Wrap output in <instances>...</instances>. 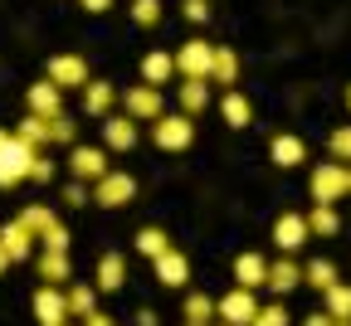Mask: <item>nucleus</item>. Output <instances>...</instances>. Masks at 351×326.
I'll use <instances>...</instances> for the list:
<instances>
[{
    "instance_id": "50",
    "label": "nucleus",
    "mask_w": 351,
    "mask_h": 326,
    "mask_svg": "<svg viewBox=\"0 0 351 326\" xmlns=\"http://www.w3.org/2000/svg\"><path fill=\"white\" fill-rule=\"evenodd\" d=\"M346 103H351V88H346Z\"/></svg>"
},
{
    "instance_id": "3",
    "label": "nucleus",
    "mask_w": 351,
    "mask_h": 326,
    "mask_svg": "<svg viewBox=\"0 0 351 326\" xmlns=\"http://www.w3.org/2000/svg\"><path fill=\"white\" fill-rule=\"evenodd\" d=\"M152 136H156L161 151H186V147L195 142V122H191L186 112H161L156 127H152Z\"/></svg>"
},
{
    "instance_id": "49",
    "label": "nucleus",
    "mask_w": 351,
    "mask_h": 326,
    "mask_svg": "<svg viewBox=\"0 0 351 326\" xmlns=\"http://www.w3.org/2000/svg\"><path fill=\"white\" fill-rule=\"evenodd\" d=\"M346 185H351V161H346Z\"/></svg>"
},
{
    "instance_id": "15",
    "label": "nucleus",
    "mask_w": 351,
    "mask_h": 326,
    "mask_svg": "<svg viewBox=\"0 0 351 326\" xmlns=\"http://www.w3.org/2000/svg\"><path fill=\"white\" fill-rule=\"evenodd\" d=\"M34 244H39V239L29 234V229H25L20 219H10V224H0V249L10 253V263H15V258H29V253H34Z\"/></svg>"
},
{
    "instance_id": "8",
    "label": "nucleus",
    "mask_w": 351,
    "mask_h": 326,
    "mask_svg": "<svg viewBox=\"0 0 351 326\" xmlns=\"http://www.w3.org/2000/svg\"><path fill=\"white\" fill-rule=\"evenodd\" d=\"M69 171H73V180L93 185V180H103L112 166H108V151H98V147H73V151H69Z\"/></svg>"
},
{
    "instance_id": "13",
    "label": "nucleus",
    "mask_w": 351,
    "mask_h": 326,
    "mask_svg": "<svg viewBox=\"0 0 351 326\" xmlns=\"http://www.w3.org/2000/svg\"><path fill=\"white\" fill-rule=\"evenodd\" d=\"M234 288H249V292L269 288V258L263 253H239L234 258Z\"/></svg>"
},
{
    "instance_id": "16",
    "label": "nucleus",
    "mask_w": 351,
    "mask_h": 326,
    "mask_svg": "<svg viewBox=\"0 0 351 326\" xmlns=\"http://www.w3.org/2000/svg\"><path fill=\"white\" fill-rule=\"evenodd\" d=\"M176 103H181L186 117L205 112V108H210V78H181V88H176Z\"/></svg>"
},
{
    "instance_id": "17",
    "label": "nucleus",
    "mask_w": 351,
    "mask_h": 326,
    "mask_svg": "<svg viewBox=\"0 0 351 326\" xmlns=\"http://www.w3.org/2000/svg\"><path fill=\"white\" fill-rule=\"evenodd\" d=\"M29 112H34V117H59V112H64V88H54L49 78L34 83V88H29Z\"/></svg>"
},
{
    "instance_id": "48",
    "label": "nucleus",
    "mask_w": 351,
    "mask_h": 326,
    "mask_svg": "<svg viewBox=\"0 0 351 326\" xmlns=\"http://www.w3.org/2000/svg\"><path fill=\"white\" fill-rule=\"evenodd\" d=\"M5 142H10V131H0V147H5Z\"/></svg>"
},
{
    "instance_id": "5",
    "label": "nucleus",
    "mask_w": 351,
    "mask_h": 326,
    "mask_svg": "<svg viewBox=\"0 0 351 326\" xmlns=\"http://www.w3.org/2000/svg\"><path fill=\"white\" fill-rule=\"evenodd\" d=\"M122 108H127L132 122H156V117L166 112V98H161V88L142 83V88H127V92H122Z\"/></svg>"
},
{
    "instance_id": "33",
    "label": "nucleus",
    "mask_w": 351,
    "mask_h": 326,
    "mask_svg": "<svg viewBox=\"0 0 351 326\" xmlns=\"http://www.w3.org/2000/svg\"><path fill=\"white\" fill-rule=\"evenodd\" d=\"M186 321H200V326H210V321H215V297H205V292H191V297H186Z\"/></svg>"
},
{
    "instance_id": "21",
    "label": "nucleus",
    "mask_w": 351,
    "mask_h": 326,
    "mask_svg": "<svg viewBox=\"0 0 351 326\" xmlns=\"http://www.w3.org/2000/svg\"><path fill=\"white\" fill-rule=\"evenodd\" d=\"M127 283V258L122 253H103L98 258V292H117Z\"/></svg>"
},
{
    "instance_id": "12",
    "label": "nucleus",
    "mask_w": 351,
    "mask_h": 326,
    "mask_svg": "<svg viewBox=\"0 0 351 326\" xmlns=\"http://www.w3.org/2000/svg\"><path fill=\"white\" fill-rule=\"evenodd\" d=\"M34 316H39V326H59V321H69V297H64L54 283H44V288L34 292Z\"/></svg>"
},
{
    "instance_id": "2",
    "label": "nucleus",
    "mask_w": 351,
    "mask_h": 326,
    "mask_svg": "<svg viewBox=\"0 0 351 326\" xmlns=\"http://www.w3.org/2000/svg\"><path fill=\"white\" fill-rule=\"evenodd\" d=\"M34 147H25L20 136L10 131V142L0 147V190H10V185H20V180H29V166H34Z\"/></svg>"
},
{
    "instance_id": "11",
    "label": "nucleus",
    "mask_w": 351,
    "mask_h": 326,
    "mask_svg": "<svg viewBox=\"0 0 351 326\" xmlns=\"http://www.w3.org/2000/svg\"><path fill=\"white\" fill-rule=\"evenodd\" d=\"M152 263H156V283H161V288H186V283H191V258L176 249V244H171L161 258H152Z\"/></svg>"
},
{
    "instance_id": "37",
    "label": "nucleus",
    "mask_w": 351,
    "mask_h": 326,
    "mask_svg": "<svg viewBox=\"0 0 351 326\" xmlns=\"http://www.w3.org/2000/svg\"><path fill=\"white\" fill-rule=\"evenodd\" d=\"M249 326H293V321H288V307L269 302V307H258V316H254Z\"/></svg>"
},
{
    "instance_id": "10",
    "label": "nucleus",
    "mask_w": 351,
    "mask_h": 326,
    "mask_svg": "<svg viewBox=\"0 0 351 326\" xmlns=\"http://www.w3.org/2000/svg\"><path fill=\"white\" fill-rule=\"evenodd\" d=\"M307 239H313V229H307V214H283L274 224V249L278 253H298Z\"/></svg>"
},
{
    "instance_id": "27",
    "label": "nucleus",
    "mask_w": 351,
    "mask_h": 326,
    "mask_svg": "<svg viewBox=\"0 0 351 326\" xmlns=\"http://www.w3.org/2000/svg\"><path fill=\"white\" fill-rule=\"evenodd\" d=\"M20 224H25V229H29V234L39 239V234H44V229H54L59 219H54V210H49V205H25V214H20Z\"/></svg>"
},
{
    "instance_id": "52",
    "label": "nucleus",
    "mask_w": 351,
    "mask_h": 326,
    "mask_svg": "<svg viewBox=\"0 0 351 326\" xmlns=\"http://www.w3.org/2000/svg\"><path fill=\"white\" fill-rule=\"evenodd\" d=\"M59 326H69V321H59Z\"/></svg>"
},
{
    "instance_id": "1",
    "label": "nucleus",
    "mask_w": 351,
    "mask_h": 326,
    "mask_svg": "<svg viewBox=\"0 0 351 326\" xmlns=\"http://www.w3.org/2000/svg\"><path fill=\"white\" fill-rule=\"evenodd\" d=\"M132 200H137V175H127V171H108L88 190V205H98V210H122Z\"/></svg>"
},
{
    "instance_id": "44",
    "label": "nucleus",
    "mask_w": 351,
    "mask_h": 326,
    "mask_svg": "<svg viewBox=\"0 0 351 326\" xmlns=\"http://www.w3.org/2000/svg\"><path fill=\"white\" fill-rule=\"evenodd\" d=\"M108 5H112V0H83V10H93V15H103Z\"/></svg>"
},
{
    "instance_id": "6",
    "label": "nucleus",
    "mask_w": 351,
    "mask_h": 326,
    "mask_svg": "<svg viewBox=\"0 0 351 326\" xmlns=\"http://www.w3.org/2000/svg\"><path fill=\"white\" fill-rule=\"evenodd\" d=\"M346 190H351L346 185V161H327V166L313 171V200L317 205H337Z\"/></svg>"
},
{
    "instance_id": "23",
    "label": "nucleus",
    "mask_w": 351,
    "mask_h": 326,
    "mask_svg": "<svg viewBox=\"0 0 351 326\" xmlns=\"http://www.w3.org/2000/svg\"><path fill=\"white\" fill-rule=\"evenodd\" d=\"M112 103H117L112 83H88V88H83V108L93 112V117H108V112H112Z\"/></svg>"
},
{
    "instance_id": "7",
    "label": "nucleus",
    "mask_w": 351,
    "mask_h": 326,
    "mask_svg": "<svg viewBox=\"0 0 351 326\" xmlns=\"http://www.w3.org/2000/svg\"><path fill=\"white\" fill-rule=\"evenodd\" d=\"M215 316L225 321V326H249L258 316V302H254L249 288H234V292H225V297L215 302Z\"/></svg>"
},
{
    "instance_id": "19",
    "label": "nucleus",
    "mask_w": 351,
    "mask_h": 326,
    "mask_svg": "<svg viewBox=\"0 0 351 326\" xmlns=\"http://www.w3.org/2000/svg\"><path fill=\"white\" fill-rule=\"evenodd\" d=\"M298 283H302V268L293 263V253H283L278 263H269V292H278V297H283V292H293Z\"/></svg>"
},
{
    "instance_id": "31",
    "label": "nucleus",
    "mask_w": 351,
    "mask_h": 326,
    "mask_svg": "<svg viewBox=\"0 0 351 326\" xmlns=\"http://www.w3.org/2000/svg\"><path fill=\"white\" fill-rule=\"evenodd\" d=\"M166 249H171V239L161 234V229H137V253L142 258H161Z\"/></svg>"
},
{
    "instance_id": "26",
    "label": "nucleus",
    "mask_w": 351,
    "mask_h": 326,
    "mask_svg": "<svg viewBox=\"0 0 351 326\" xmlns=\"http://www.w3.org/2000/svg\"><path fill=\"white\" fill-rule=\"evenodd\" d=\"M15 136H20L25 147H34V151H39L44 142H49V117H34V112H25V117H20V131H15Z\"/></svg>"
},
{
    "instance_id": "30",
    "label": "nucleus",
    "mask_w": 351,
    "mask_h": 326,
    "mask_svg": "<svg viewBox=\"0 0 351 326\" xmlns=\"http://www.w3.org/2000/svg\"><path fill=\"white\" fill-rule=\"evenodd\" d=\"M322 297H327V316H341V321H351V288H346V283H332Z\"/></svg>"
},
{
    "instance_id": "53",
    "label": "nucleus",
    "mask_w": 351,
    "mask_h": 326,
    "mask_svg": "<svg viewBox=\"0 0 351 326\" xmlns=\"http://www.w3.org/2000/svg\"><path fill=\"white\" fill-rule=\"evenodd\" d=\"M219 326H225V321H219Z\"/></svg>"
},
{
    "instance_id": "38",
    "label": "nucleus",
    "mask_w": 351,
    "mask_h": 326,
    "mask_svg": "<svg viewBox=\"0 0 351 326\" xmlns=\"http://www.w3.org/2000/svg\"><path fill=\"white\" fill-rule=\"evenodd\" d=\"M39 244H44V249H54V253H69V229H64V224L44 229V234H39Z\"/></svg>"
},
{
    "instance_id": "51",
    "label": "nucleus",
    "mask_w": 351,
    "mask_h": 326,
    "mask_svg": "<svg viewBox=\"0 0 351 326\" xmlns=\"http://www.w3.org/2000/svg\"><path fill=\"white\" fill-rule=\"evenodd\" d=\"M186 326H200V321H186Z\"/></svg>"
},
{
    "instance_id": "40",
    "label": "nucleus",
    "mask_w": 351,
    "mask_h": 326,
    "mask_svg": "<svg viewBox=\"0 0 351 326\" xmlns=\"http://www.w3.org/2000/svg\"><path fill=\"white\" fill-rule=\"evenodd\" d=\"M181 15H186L191 25H205V20H210V5H205V0H186V5H181Z\"/></svg>"
},
{
    "instance_id": "39",
    "label": "nucleus",
    "mask_w": 351,
    "mask_h": 326,
    "mask_svg": "<svg viewBox=\"0 0 351 326\" xmlns=\"http://www.w3.org/2000/svg\"><path fill=\"white\" fill-rule=\"evenodd\" d=\"M29 180H34V185H49V180H54V161L34 156V166H29Z\"/></svg>"
},
{
    "instance_id": "14",
    "label": "nucleus",
    "mask_w": 351,
    "mask_h": 326,
    "mask_svg": "<svg viewBox=\"0 0 351 326\" xmlns=\"http://www.w3.org/2000/svg\"><path fill=\"white\" fill-rule=\"evenodd\" d=\"M103 147L108 151H132V147H137V122H132L127 112L122 117H103Z\"/></svg>"
},
{
    "instance_id": "28",
    "label": "nucleus",
    "mask_w": 351,
    "mask_h": 326,
    "mask_svg": "<svg viewBox=\"0 0 351 326\" xmlns=\"http://www.w3.org/2000/svg\"><path fill=\"white\" fill-rule=\"evenodd\" d=\"M307 229H313V234H337V229H341L337 205H313V214H307Z\"/></svg>"
},
{
    "instance_id": "47",
    "label": "nucleus",
    "mask_w": 351,
    "mask_h": 326,
    "mask_svg": "<svg viewBox=\"0 0 351 326\" xmlns=\"http://www.w3.org/2000/svg\"><path fill=\"white\" fill-rule=\"evenodd\" d=\"M332 326H351V321H341V316H332Z\"/></svg>"
},
{
    "instance_id": "4",
    "label": "nucleus",
    "mask_w": 351,
    "mask_h": 326,
    "mask_svg": "<svg viewBox=\"0 0 351 326\" xmlns=\"http://www.w3.org/2000/svg\"><path fill=\"white\" fill-rule=\"evenodd\" d=\"M210 68H215V44L210 39H186L176 49V73L181 78H210Z\"/></svg>"
},
{
    "instance_id": "45",
    "label": "nucleus",
    "mask_w": 351,
    "mask_h": 326,
    "mask_svg": "<svg viewBox=\"0 0 351 326\" xmlns=\"http://www.w3.org/2000/svg\"><path fill=\"white\" fill-rule=\"evenodd\" d=\"M137 326H156V312H152V307H142V312H137Z\"/></svg>"
},
{
    "instance_id": "20",
    "label": "nucleus",
    "mask_w": 351,
    "mask_h": 326,
    "mask_svg": "<svg viewBox=\"0 0 351 326\" xmlns=\"http://www.w3.org/2000/svg\"><path fill=\"white\" fill-rule=\"evenodd\" d=\"M269 156H274V166L293 171V166H302V161H307V142H302V136H274Z\"/></svg>"
},
{
    "instance_id": "24",
    "label": "nucleus",
    "mask_w": 351,
    "mask_h": 326,
    "mask_svg": "<svg viewBox=\"0 0 351 326\" xmlns=\"http://www.w3.org/2000/svg\"><path fill=\"white\" fill-rule=\"evenodd\" d=\"M69 273H73V268H69V253H54V249L39 253V277H44V283L59 288V283H69Z\"/></svg>"
},
{
    "instance_id": "41",
    "label": "nucleus",
    "mask_w": 351,
    "mask_h": 326,
    "mask_svg": "<svg viewBox=\"0 0 351 326\" xmlns=\"http://www.w3.org/2000/svg\"><path fill=\"white\" fill-rule=\"evenodd\" d=\"M64 200H69V205H88V185H83V180L64 185Z\"/></svg>"
},
{
    "instance_id": "35",
    "label": "nucleus",
    "mask_w": 351,
    "mask_h": 326,
    "mask_svg": "<svg viewBox=\"0 0 351 326\" xmlns=\"http://www.w3.org/2000/svg\"><path fill=\"white\" fill-rule=\"evenodd\" d=\"M327 151H332V161H351V127H332Z\"/></svg>"
},
{
    "instance_id": "46",
    "label": "nucleus",
    "mask_w": 351,
    "mask_h": 326,
    "mask_svg": "<svg viewBox=\"0 0 351 326\" xmlns=\"http://www.w3.org/2000/svg\"><path fill=\"white\" fill-rule=\"evenodd\" d=\"M5 268H10V253H5V249H0V277H5Z\"/></svg>"
},
{
    "instance_id": "32",
    "label": "nucleus",
    "mask_w": 351,
    "mask_h": 326,
    "mask_svg": "<svg viewBox=\"0 0 351 326\" xmlns=\"http://www.w3.org/2000/svg\"><path fill=\"white\" fill-rule=\"evenodd\" d=\"M64 297H69V321H73V316L83 321L88 312H93V288H88V283H73Z\"/></svg>"
},
{
    "instance_id": "43",
    "label": "nucleus",
    "mask_w": 351,
    "mask_h": 326,
    "mask_svg": "<svg viewBox=\"0 0 351 326\" xmlns=\"http://www.w3.org/2000/svg\"><path fill=\"white\" fill-rule=\"evenodd\" d=\"M302 326H332V316H327V312H313V316H307Z\"/></svg>"
},
{
    "instance_id": "34",
    "label": "nucleus",
    "mask_w": 351,
    "mask_h": 326,
    "mask_svg": "<svg viewBox=\"0 0 351 326\" xmlns=\"http://www.w3.org/2000/svg\"><path fill=\"white\" fill-rule=\"evenodd\" d=\"M132 20H137L142 29L161 25V0H132Z\"/></svg>"
},
{
    "instance_id": "42",
    "label": "nucleus",
    "mask_w": 351,
    "mask_h": 326,
    "mask_svg": "<svg viewBox=\"0 0 351 326\" xmlns=\"http://www.w3.org/2000/svg\"><path fill=\"white\" fill-rule=\"evenodd\" d=\"M83 326H117V321H112V316H103V312L93 307V312H88V316H83Z\"/></svg>"
},
{
    "instance_id": "9",
    "label": "nucleus",
    "mask_w": 351,
    "mask_h": 326,
    "mask_svg": "<svg viewBox=\"0 0 351 326\" xmlns=\"http://www.w3.org/2000/svg\"><path fill=\"white\" fill-rule=\"evenodd\" d=\"M49 83L54 88H88V59L83 54H54L49 59Z\"/></svg>"
},
{
    "instance_id": "36",
    "label": "nucleus",
    "mask_w": 351,
    "mask_h": 326,
    "mask_svg": "<svg viewBox=\"0 0 351 326\" xmlns=\"http://www.w3.org/2000/svg\"><path fill=\"white\" fill-rule=\"evenodd\" d=\"M73 136H78V127L59 112V117H49V142H59V147H73Z\"/></svg>"
},
{
    "instance_id": "25",
    "label": "nucleus",
    "mask_w": 351,
    "mask_h": 326,
    "mask_svg": "<svg viewBox=\"0 0 351 326\" xmlns=\"http://www.w3.org/2000/svg\"><path fill=\"white\" fill-rule=\"evenodd\" d=\"M210 78H215L219 88H234V78H239V54L215 44V68H210Z\"/></svg>"
},
{
    "instance_id": "29",
    "label": "nucleus",
    "mask_w": 351,
    "mask_h": 326,
    "mask_svg": "<svg viewBox=\"0 0 351 326\" xmlns=\"http://www.w3.org/2000/svg\"><path fill=\"white\" fill-rule=\"evenodd\" d=\"M302 283H313V288H322V292H327V288L337 283V268H332V258H313V263L302 268Z\"/></svg>"
},
{
    "instance_id": "22",
    "label": "nucleus",
    "mask_w": 351,
    "mask_h": 326,
    "mask_svg": "<svg viewBox=\"0 0 351 326\" xmlns=\"http://www.w3.org/2000/svg\"><path fill=\"white\" fill-rule=\"evenodd\" d=\"M219 112H225V122H230V127H254V108H249V98H244L239 88H230V92H225Z\"/></svg>"
},
{
    "instance_id": "18",
    "label": "nucleus",
    "mask_w": 351,
    "mask_h": 326,
    "mask_svg": "<svg viewBox=\"0 0 351 326\" xmlns=\"http://www.w3.org/2000/svg\"><path fill=\"white\" fill-rule=\"evenodd\" d=\"M176 78V54H166V49H152L147 59H142V83H152V88H166Z\"/></svg>"
}]
</instances>
